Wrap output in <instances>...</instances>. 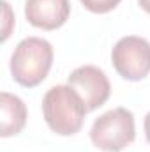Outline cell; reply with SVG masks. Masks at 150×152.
<instances>
[{
	"label": "cell",
	"instance_id": "cell-10",
	"mask_svg": "<svg viewBox=\"0 0 150 152\" xmlns=\"http://www.w3.org/2000/svg\"><path fill=\"white\" fill-rule=\"evenodd\" d=\"M143 127H145V136H147V140H149V143H150V112L145 115V122H143Z\"/></svg>",
	"mask_w": 150,
	"mask_h": 152
},
{
	"label": "cell",
	"instance_id": "cell-1",
	"mask_svg": "<svg viewBox=\"0 0 150 152\" xmlns=\"http://www.w3.org/2000/svg\"><path fill=\"white\" fill-rule=\"evenodd\" d=\"M87 108L71 85H55L42 97L48 127L60 136H73L83 127Z\"/></svg>",
	"mask_w": 150,
	"mask_h": 152
},
{
	"label": "cell",
	"instance_id": "cell-9",
	"mask_svg": "<svg viewBox=\"0 0 150 152\" xmlns=\"http://www.w3.org/2000/svg\"><path fill=\"white\" fill-rule=\"evenodd\" d=\"M2 5H4V18H5V23H4V41L9 37V32H11V27H9V23L12 21V18H11V7H9V4L5 2V0H2Z\"/></svg>",
	"mask_w": 150,
	"mask_h": 152
},
{
	"label": "cell",
	"instance_id": "cell-5",
	"mask_svg": "<svg viewBox=\"0 0 150 152\" xmlns=\"http://www.w3.org/2000/svg\"><path fill=\"white\" fill-rule=\"evenodd\" d=\"M69 85L81 97L87 112L101 108L111 94V85L106 73L95 66H81L69 76Z\"/></svg>",
	"mask_w": 150,
	"mask_h": 152
},
{
	"label": "cell",
	"instance_id": "cell-2",
	"mask_svg": "<svg viewBox=\"0 0 150 152\" xmlns=\"http://www.w3.org/2000/svg\"><path fill=\"white\" fill-rule=\"evenodd\" d=\"M53 64V46L46 39L25 37L18 42L11 57V75L21 87H37Z\"/></svg>",
	"mask_w": 150,
	"mask_h": 152
},
{
	"label": "cell",
	"instance_id": "cell-6",
	"mask_svg": "<svg viewBox=\"0 0 150 152\" xmlns=\"http://www.w3.org/2000/svg\"><path fill=\"white\" fill-rule=\"evenodd\" d=\"M71 14L69 0H27L25 16L30 25L42 30L60 28Z\"/></svg>",
	"mask_w": 150,
	"mask_h": 152
},
{
	"label": "cell",
	"instance_id": "cell-3",
	"mask_svg": "<svg viewBox=\"0 0 150 152\" xmlns=\"http://www.w3.org/2000/svg\"><path fill=\"white\" fill-rule=\"evenodd\" d=\"M136 138L134 115L127 108H113L97 117L90 129L94 147L104 152H120Z\"/></svg>",
	"mask_w": 150,
	"mask_h": 152
},
{
	"label": "cell",
	"instance_id": "cell-8",
	"mask_svg": "<svg viewBox=\"0 0 150 152\" xmlns=\"http://www.w3.org/2000/svg\"><path fill=\"white\" fill-rule=\"evenodd\" d=\"M79 2L83 4L85 9L95 14H106L120 4V0H79Z\"/></svg>",
	"mask_w": 150,
	"mask_h": 152
},
{
	"label": "cell",
	"instance_id": "cell-4",
	"mask_svg": "<svg viewBox=\"0 0 150 152\" xmlns=\"http://www.w3.org/2000/svg\"><path fill=\"white\" fill-rule=\"evenodd\" d=\"M111 62L124 80H145L150 75V42L138 36L118 39L111 50Z\"/></svg>",
	"mask_w": 150,
	"mask_h": 152
},
{
	"label": "cell",
	"instance_id": "cell-7",
	"mask_svg": "<svg viewBox=\"0 0 150 152\" xmlns=\"http://www.w3.org/2000/svg\"><path fill=\"white\" fill-rule=\"evenodd\" d=\"M27 124V106L25 103L9 92L0 94V136L9 138L23 131Z\"/></svg>",
	"mask_w": 150,
	"mask_h": 152
},
{
	"label": "cell",
	"instance_id": "cell-11",
	"mask_svg": "<svg viewBox=\"0 0 150 152\" xmlns=\"http://www.w3.org/2000/svg\"><path fill=\"white\" fill-rule=\"evenodd\" d=\"M138 4H140V7H141L145 12L150 14V0H138Z\"/></svg>",
	"mask_w": 150,
	"mask_h": 152
}]
</instances>
